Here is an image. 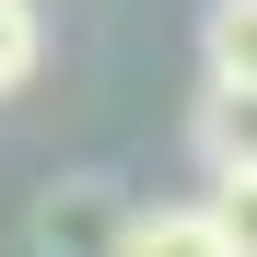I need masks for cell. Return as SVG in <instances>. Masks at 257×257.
Segmentation results:
<instances>
[{
    "mask_svg": "<svg viewBox=\"0 0 257 257\" xmlns=\"http://www.w3.org/2000/svg\"><path fill=\"white\" fill-rule=\"evenodd\" d=\"M117 222H128V187L105 164H70V176L35 187L24 210V257H117Z\"/></svg>",
    "mask_w": 257,
    "mask_h": 257,
    "instance_id": "obj_1",
    "label": "cell"
},
{
    "mask_svg": "<svg viewBox=\"0 0 257 257\" xmlns=\"http://www.w3.org/2000/svg\"><path fill=\"white\" fill-rule=\"evenodd\" d=\"M187 152H199V176H245L257 164V82H199Z\"/></svg>",
    "mask_w": 257,
    "mask_h": 257,
    "instance_id": "obj_2",
    "label": "cell"
},
{
    "mask_svg": "<svg viewBox=\"0 0 257 257\" xmlns=\"http://www.w3.org/2000/svg\"><path fill=\"white\" fill-rule=\"evenodd\" d=\"M117 257H234L222 245V222H210L199 199H128V222H117Z\"/></svg>",
    "mask_w": 257,
    "mask_h": 257,
    "instance_id": "obj_3",
    "label": "cell"
},
{
    "mask_svg": "<svg viewBox=\"0 0 257 257\" xmlns=\"http://www.w3.org/2000/svg\"><path fill=\"white\" fill-rule=\"evenodd\" d=\"M199 70L210 82H257V0H210L199 12Z\"/></svg>",
    "mask_w": 257,
    "mask_h": 257,
    "instance_id": "obj_4",
    "label": "cell"
},
{
    "mask_svg": "<svg viewBox=\"0 0 257 257\" xmlns=\"http://www.w3.org/2000/svg\"><path fill=\"white\" fill-rule=\"evenodd\" d=\"M35 70H47V12L35 0H0V94H24Z\"/></svg>",
    "mask_w": 257,
    "mask_h": 257,
    "instance_id": "obj_5",
    "label": "cell"
},
{
    "mask_svg": "<svg viewBox=\"0 0 257 257\" xmlns=\"http://www.w3.org/2000/svg\"><path fill=\"white\" fill-rule=\"evenodd\" d=\"M199 210L222 222V245H234V257H257V164H245V176H210V199H199Z\"/></svg>",
    "mask_w": 257,
    "mask_h": 257,
    "instance_id": "obj_6",
    "label": "cell"
}]
</instances>
